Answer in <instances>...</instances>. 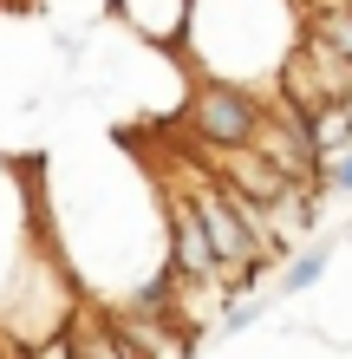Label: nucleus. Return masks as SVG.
<instances>
[{"label":"nucleus","instance_id":"obj_1","mask_svg":"<svg viewBox=\"0 0 352 359\" xmlns=\"http://www.w3.org/2000/svg\"><path fill=\"white\" fill-rule=\"evenodd\" d=\"M267 111L255 104V92L229 86V79H209V86H196L190 98V131L209 144V151H241V144L261 137Z\"/></svg>","mask_w":352,"mask_h":359},{"label":"nucleus","instance_id":"obj_2","mask_svg":"<svg viewBox=\"0 0 352 359\" xmlns=\"http://www.w3.org/2000/svg\"><path fill=\"white\" fill-rule=\"evenodd\" d=\"M255 151L274 163L281 177H294V183H320V144H314V131H307V118L300 111H267V124H261V137H255Z\"/></svg>","mask_w":352,"mask_h":359},{"label":"nucleus","instance_id":"obj_3","mask_svg":"<svg viewBox=\"0 0 352 359\" xmlns=\"http://www.w3.org/2000/svg\"><path fill=\"white\" fill-rule=\"evenodd\" d=\"M170 268H176L183 287H209L222 274V255H216V242H209V229H202L190 196L170 203Z\"/></svg>","mask_w":352,"mask_h":359},{"label":"nucleus","instance_id":"obj_4","mask_svg":"<svg viewBox=\"0 0 352 359\" xmlns=\"http://www.w3.org/2000/svg\"><path fill=\"white\" fill-rule=\"evenodd\" d=\"M216 177L235 189V196L261 203V209H281V196L294 189V177H281L274 163H267L255 144H241V151H216Z\"/></svg>","mask_w":352,"mask_h":359},{"label":"nucleus","instance_id":"obj_5","mask_svg":"<svg viewBox=\"0 0 352 359\" xmlns=\"http://www.w3.org/2000/svg\"><path fill=\"white\" fill-rule=\"evenodd\" d=\"M124 20H131L137 33H150V39H176L183 27H190V0H118Z\"/></svg>","mask_w":352,"mask_h":359},{"label":"nucleus","instance_id":"obj_6","mask_svg":"<svg viewBox=\"0 0 352 359\" xmlns=\"http://www.w3.org/2000/svg\"><path fill=\"white\" fill-rule=\"evenodd\" d=\"M307 131H314V144H320L326 163H333L339 151H352V111H346V104H326V111H314V118H307Z\"/></svg>","mask_w":352,"mask_h":359},{"label":"nucleus","instance_id":"obj_7","mask_svg":"<svg viewBox=\"0 0 352 359\" xmlns=\"http://www.w3.org/2000/svg\"><path fill=\"white\" fill-rule=\"evenodd\" d=\"M314 39H320V46H333L346 66H352V0H339V7H320Z\"/></svg>","mask_w":352,"mask_h":359},{"label":"nucleus","instance_id":"obj_8","mask_svg":"<svg viewBox=\"0 0 352 359\" xmlns=\"http://www.w3.org/2000/svg\"><path fill=\"white\" fill-rule=\"evenodd\" d=\"M326 262H333V248H326V242L300 248V255H294V262L281 268V287H287V294H307V287H314L320 274H326Z\"/></svg>","mask_w":352,"mask_h":359},{"label":"nucleus","instance_id":"obj_9","mask_svg":"<svg viewBox=\"0 0 352 359\" xmlns=\"http://www.w3.org/2000/svg\"><path fill=\"white\" fill-rule=\"evenodd\" d=\"M326 189H339V196H352V151H339L333 163H326Z\"/></svg>","mask_w":352,"mask_h":359},{"label":"nucleus","instance_id":"obj_10","mask_svg":"<svg viewBox=\"0 0 352 359\" xmlns=\"http://www.w3.org/2000/svg\"><path fill=\"white\" fill-rule=\"evenodd\" d=\"M33 359H78V340H72V333H52V340L39 346Z\"/></svg>","mask_w":352,"mask_h":359},{"label":"nucleus","instance_id":"obj_11","mask_svg":"<svg viewBox=\"0 0 352 359\" xmlns=\"http://www.w3.org/2000/svg\"><path fill=\"white\" fill-rule=\"evenodd\" d=\"M0 359H33V353H20V346H0Z\"/></svg>","mask_w":352,"mask_h":359},{"label":"nucleus","instance_id":"obj_12","mask_svg":"<svg viewBox=\"0 0 352 359\" xmlns=\"http://www.w3.org/2000/svg\"><path fill=\"white\" fill-rule=\"evenodd\" d=\"M339 104H346V111H352V86H346V98H339Z\"/></svg>","mask_w":352,"mask_h":359}]
</instances>
